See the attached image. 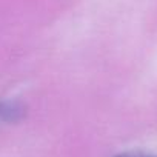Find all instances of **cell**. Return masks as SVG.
I'll list each match as a JSON object with an SVG mask.
<instances>
[{
    "label": "cell",
    "instance_id": "cell-1",
    "mask_svg": "<svg viewBox=\"0 0 157 157\" xmlns=\"http://www.w3.org/2000/svg\"><path fill=\"white\" fill-rule=\"evenodd\" d=\"M23 114V108L14 102H2L0 103V119L6 122H16Z\"/></svg>",
    "mask_w": 157,
    "mask_h": 157
},
{
    "label": "cell",
    "instance_id": "cell-2",
    "mask_svg": "<svg viewBox=\"0 0 157 157\" xmlns=\"http://www.w3.org/2000/svg\"><path fill=\"white\" fill-rule=\"evenodd\" d=\"M116 157H157L155 154L151 152H142V151H131V152H122Z\"/></svg>",
    "mask_w": 157,
    "mask_h": 157
}]
</instances>
